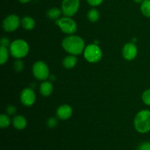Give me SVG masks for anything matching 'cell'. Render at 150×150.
Wrapping results in <instances>:
<instances>
[{
    "instance_id": "obj_26",
    "label": "cell",
    "mask_w": 150,
    "mask_h": 150,
    "mask_svg": "<svg viewBox=\"0 0 150 150\" xmlns=\"http://www.w3.org/2000/svg\"><path fill=\"white\" fill-rule=\"evenodd\" d=\"M0 42H1V46L7 47H7H10V44H11L10 40H9L7 38H5V37H4V38H1V41H0Z\"/></svg>"
},
{
    "instance_id": "obj_18",
    "label": "cell",
    "mask_w": 150,
    "mask_h": 150,
    "mask_svg": "<svg viewBox=\"0 0 150 150\" xmlns=\"http://www.w3.org/2000/svg\"><path fill=\"white\" fill-rule=\"evenodd\" d=\"M142 14L147 18H150V0H144L141 5Z\"/></svg>"
},
{
    "instance_id": "obj_10",
    "label": "cell",
    "mask_w": 150,
    "mask_h": 150,
    "mask_svg": "<svg viewBox=\"0 0 150 150\" xmlns=\"http://www.w3.org/2000/svg\"><path fill=\"white\" fill-rule=\"evenodd\" d=\"M138 54L136 45L133 42H127L122 48V56L126 60L131 61L134 59Z\"/></svg>"
},
{
    "instance_id": "obj_24",
    "label": "cell",
    "mask_w": 150,
    "mask_h": 150,
    "mask_svg": "<svg viewBox=\"0 0 150 150\" xmlns=\"http://www.w3.org/2000/svg\"><path fill=\"white\" fill-rule=\"evenodd\" d=\"M136 150H150V142H144L140 144Z\"/></svg>"
},
{
    "instance_id": "obj_23",
    "label": "cell",
    "mask_w": 150,
    "mask_h": 150,
    "mask_svg": "<svg viewBox=\"0 0 150 150\" xmlns=\"http://www.w3.org/2000/svg\"><path fill=\"white\" fill-rule=\"evenodd\" d=\"M23 63L21 59H17L14 62V69L16 71L21 72L23 69Z\"/></svg>"
},
{
    "instance_id": "obj_13",
    "label": "cell",
    "mask_w": 150,
    "mask_h": 150,
    "mask_svg": "<svg viewBox=\"0 0 150 150\" xmlns=\"http://www.w3.org/2000/svg\"><path fill=\"white\" fill-rule=\"evenodd\" d=\"M53 84L51 82L48 81H44L40 86V92L42 95L45 97H48L51 95L53 92Z\"/></svg>"
},
{
    "instance_id": "obj_20",
    "label": "cell",
    "mask_w": 150,
    "mask_h": 150,
    "mask_svg": "<svg viewBox=\"0 0 150 150\" xmlns=\"http://www.w3.org/2000/svg\"><path fill=\"white\" fill-rule=\"evenodd\" d=\"M10 123H11V120L8 115L4 114L0 115V127L1 128H7L10 125Z\"/></svg>"
},
{
    "instance_id": "obj_25",
    "label": "cell",
    "mask_w": 150,
    "mask_h": 150,
    "mask_svg": "<svg viewBox=\"0 0 150 150\" xmlns=\"http://www.w3.org/2000/svg\"><path fill=\"white\" fill-rule=\"evenodd\" d=\"M7 114L8 115H14L16 112V108L13 105H10L7 107V109H6Z\"/></svg>"
},
{
    "instance_id": "obj_3",
    "label": "cell",
    "mask_w": 150,
    "mask_h": 150,
    "mask_svg": "<svg viewBox=\"0 0 150 150\" xmlns=\"http://www.w3.org/2000/svg\"><path fill=\"white\" fill-rule=\"evenodd\" d=\"M9 51L12 57L17 59H21L29 54V45L24 40L16 39L11 42Z\"/></svg>"
},
{
    "instance_id": "obj_16",
    "label": "cell",
    "mask_w": 150,
    "mask_h": 150,
    "mask_svg": "<svg viewBox=\"0 0 150 150\" xmlns=\"http://www.w3.org/2000/svg\"><path fill=\"white\" fill-rule=\"evenodd\" d=\"M62 14H63L62 10L57 8V7H51L47 12V16L48 17V18L51 19V20H58L59 18H61Z\"/></svg>"
},
{
    "instance_id": "obj_7",
    "label": "cell",
    "mask_w": 150,
    "mask_h": 150,
    "mask_svg": "<svg viewBox=\"0 0 150 150\" xmlns=\"http://www.w3.org/2000/svg\"><path fill=\"white\" fill-rule=\"evenodd\" d=\"M79 7V0H63L62 3V11L64 16L72 17L77 13Z\"/></svg>"
},
{
    "instance_id": "obj_9",
    "label": "cell",
    "mask_w": 150,
    "mask_h": 150,
    "mask_svg": "<svg viewBox=\"0 0 150 150\" xmlns=\"http://www.w3.org/2000/svg\"><path fill=\"white\" fill-rule=\"evenodd\" d=\"M20 100L23 105L32 106L36 100V95L32 88H25L21 93Z\"/></svg>"
},
{
    "instance_id": "obj_4",
    "label": "cell",
    "mask_w": 150,
    "mask_h": 150,
    "mask_svg": "<svg viewBox=\"0 0 150 150\" xmlns=\"http://www.w3.org/2000/svg\"><path fill=\"white\" fill-rule=\"evenodd\" d=\"M85 59L90 63H97L102 59L103 52L98 45L92 43L86 46L83 51Z\"/></svg>"
},
{
    "instance_id": "obj_19",
    "label": "cell",
    "mask_w": 150,
    "mask_h": 150,
    "mask_svg": "<svg viewBox=\"0 0 150 150\" xmlns=\"http://www.w3.org/2000/svg\"><path fill=\"white\" fill-rule=\"evenodd\" d=\"M87 18L91 22L94 23L99 20L100 18V13L97 9L93 8L91 9L87 13Z\"/></svg>"
},
{
    "instance_id": "obj_5",
    "label": "cell",
    "mask_w": 150,
    "mask_h": 150,
    "mask_svg": "<svg viewBox=\"0 0 150 150\" xmlns=\"http://www.w3.org/2000/svg\"><path fill=\"white\" fill-rule=\"evenodd\" d=\"M56 24L60 28L64 33L67 35H73L77 31V23L71 17H62L56 21Z\"/></svg>"
},
{
    "instance_id": "obj_15",
    "label": "cell",
    "mask_w": 150,
    "mask_h": 150,
    "mask_svg": "<svg viewBox=\"0 0 150 150\" xmlns=\"http://www.w3.org/2000/svg\"><path fill=\"white\" fill-rule=\"evenodd\" d=\"M78 62V59L77 57L75 55H71L67 56L65 58L63 59L62 61V64L64 66V68L66 69H72L76 65Z\"/></svg>"
},
{
    "instance_id": "obj_1",
    "label": "cell",
    "mask_w": 150,
    "mask_h": 150,
    "mask_svg": "<svg viewBox=\"0 0 150 150\" xmlns=\"http://www.w3.org/2000/svg\"><path fill=\"white\" fill-rule=\"evenodd\" d=\"M62 46L65 51L71 55L77 56L83 53L86 45L85 42L81 37L70 35L66 37L62 42Z\"/></svg>"
},
{
    "instance_id": "obj_22",
    "label": "cell",
    "mask_w": 150,
    "mask_h": 150,
    "mask_svg": "<svg viewBox=\"0 0 150 150\" xmlns=\"http://www.w3.org/2000/svg\"><path fill=\"white\" fill-rule=\"evenodd\" d=\"M46 124L49 128H54L58 125V121H57V120L55 117H51V118H49L47 120Z\"/></svg>"
},
{
    "instance_id": "obj_2",
    "label": "cell",
    "mask_w": 150,
    "mask_h": 150,
    "mask_svg": "<svg viewBox=\"0 0 150 150\" xmlns=\"http://www.w3.org/2000/svg\"><path fill=\"white\" fill-rule=\"evenodd\" d=\"M134 127L136 131L140 133H146L150 131V111L142 110L136 115Z\"/></svg>"
},
{
    "instance_id": "obj_21",
    "label": "cell",
    "mask_w": 150,
    "mask_h": 150,
    "mask_svg": "<svg viewBox=\"0 0 150 150\" xmlns=\"http://www.w3.org/2000/svg\"><path fill=\"white\" fill-rule=\"evenodd\" d=\"M142 100L146 105L150 106V89H146L143 92L142 95Z\"/></svg>"
},
{
    "instance_id": "obj_17",
    "label": "cell",
    "mask_w": 150,
    "mask_h": 150,
    "mask_svg": "<svg viewBox=\"0 0 150 150\" xmlns=\"http://www.w3.org/2000/svg\"><path fill=\"white\" fill-rule=\"evenodd\" d=\"M9 52L7 47L1 46L0 47V64L1 65L5 64L9 59Z\"/></svg>"
},
{
    "instance_id": "obj_29",
    "label": "cell",
    "mask_w": 150,
    "mask_h": 150,
    "mask_svg": "<svg viewBox=\"0 0 150 150\" xmlns=\"http://www.w3.org/2000/svg\"><path fill=\"white\" fill-rule=\"evenodd\" d=\"M133 1L136 3H142L144 0H133Z\"/></svg>"
},
{
    "instance_id": "obj_14",
    "label": "cell",
    "mask_w": 150,
    "mask_h": 150,
    "mask_svg": "<svg viewBox=\"0 0 150 150\" xmlns=\"http://www.w3.org/2000/svg\"><path fill=\"white\" fill-rule=\"evenodd\" d=\"M21 25L26 30H32L35 26V21L31 16H25L21 20Z\"/></svg>"
},
{
    "instance_id": "obj_28",
    "label": "cell",
    "mask_w": 150,
    "mask_h": 150,
    "mask_svg": "<svg viewBox=\"0 0 150 150\" xmlns=\"http://www.w3.org/2000/svg\"><path fill=\"white\" fill-rule=\"evenodd\" d=\"M18 1H20V2L23 3V4H25V3H28V2H29V1H30L31 0H18Z\"/></svg>"
},
{
    "instance_id": "obj_12",
    "label": "cell",
    "mask_w": 150,
    "mask_h": 150,
    "mask_svg": "<svg viewBox=\"0 0 150 150\" xmlns=\"http://www.w3.org/2000/svg\"><path fill=\"white\" fill-rule=\"evenodd\" d=\"M13 125L16 129L18 130H22L26 128L27 125V121L26 118L22 115L15 116L13 119Z\"/></svg>"
},
{
    "instance_id": "obj_27",
    "label": "cell",
    "mask_w": 150,
    "mask_h": 150,
    "mask_svg": "<svg viewBox=\"0 0 150 150\" xmlns=\"http://www.w3.org/2000/svg\"><path fill=\"white\" fill-rule=\"evenodd\" d=\"M86 1L92 7H97L102 4L103 0H86Z\"/></svg>"
},
{
    "instance_id": "obj_11",
    "label": "cell",
    "mask_w": 150,
    "mask_h": 150,
    "mask_svg": "<svg viewBox=\"0 0 150 150\" xmlns=\"http://www.w3.org/2000/svg\"><path fill=\"white\" fill-rule=\"evenodd\" d=\"M56 114H57V117H59L60 120H68L73 114V108L67 104H63L57 108Z\"/></svg>"
},
{
    "instance_id": "obj_6",
    "label": "cell",
    "mask_w": 150,
    "mask_h": 150,
    "mask_svg": "<svg viewBox=\"0 0 150 150\" xmlns=\"http://www.w3.org/2000/svg\"><path fill=\"white\" fill-rule=\"evenodd\" d=\"M32 73L37 79L45 81L49 77V68L46 63L42 61H38L33 64Z\"/></svg>"
},
{
    "instance_id": "obj_8",
    "label": "cell",
    "mask_w": 150,
    "mask_h": 150,
    "mask_svg": "<svg viewBox=\"0 0 150 150\" xmlns=\"http://www.w3.org/2000/svg\"><path fill=\"white\" fill-rule=\"evenodd\" d=\"M21 25V20L17 15L7 16L2 22V27L5 32H11L16 31Z\"/></svg>"
}]
</instances>
